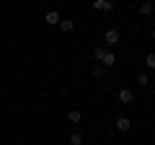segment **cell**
Wrapping results in <instances>:
<instances>
[{
  "label": "cell",
  "instance_id": "1",
  "mask_svg": "<svg viewBox=\"0 0 155 145\" xmlns=\"http://www.w3.org/2000/svg\"><path fill=\"white\" fill-rule=\"evenodd\" d=\"M119 29H106V34H104V39H106V44L109 47H114V44H119Z\"/></svg>",
  "mask_w": 155,
  "mask_h": 145
},
{
  "label": "cell",
  "instance_id": "2",
  "mask_svg": "<svg viewBox=\"0 0 155 145\" xmlns=\"http://www.w3.org/2000/svg\"><path fill=\"white\" fill-rule=\"evenodd\" d=\"M114 124H116V130H119V132H129V130H132V122H129L127 117H119Z\"/></svg>",
  "mask_w": 155,
  "mask_h": 145
},
{
  "label": "cell",
  "instance_id": "3",
  "mask_svg": "<svg viewBox=\"0 0 155 145\" xmlns=\"http://www.w3.org/2000/svg\"><path fill=\"white\" fill-rule=\"evenodd\" d=\"M93 8L96 11H111V8H114V3H111V0H93Z\"/></svg>",
  "mask_w": 155,
  "mask_h": 145
},
{
  "label": "cell",
  "instance_id": "4",
  "mask_svg": "<svg viewBox=\"0 0 155 145\" xmlns=\"http://www.w3.org/2000/svg\"><path fill=\"white\" fill-rule=\"evenodd\" d=\"M132 99H134V93L129 88H122L119 91V101H124V104H132Z\"/></svg>",
  "mask_w": 155,
  "mask_h": 145
},
{
  "label": "cell",
  "instance_id": "5",
  "mask_svg": "<svg viewBox=\"0 0 155 145\" xmlns=\"http://www.w3.org/2000/svg\"><path fill=\"white\" fill-rule=\"evenodd\" d=\"M83 143H85V137L80 132H72L70 137H67V145H83Z\"/></svg>",
  "mask_w": 155,
  "mask_h": 145
},
{
  "label": "cell",
  "instance_id": "6",
  "mask_svg": "<svg viewBox=\"0 0 155 145\" xmlns=\"http://www.w3.org/2000/svg\"><path fill=\"white\" fill-rule=\"evenodd\" d=\"M140 13H142V16H150V13H155V5L153 3H142V5H140Z\"/></svg>",
  "mask_w": 155,
  "mask_h": 145
},
{
  "label": "cell",
  "instance_id": "7",
  "mask_svg": "<svg viewBox=\"0 0 155 145\" xmlns=\"http://www.w3.org/2000/svg\"><path fill=\"white\" fill-rule=\"evenodd\" d=\"M101 62H104V65H109V67H111V65H116V55H114V52H106Z\"/></svg>",
  "mask_w": 155,
  "mask_h": 145
},
{
  "label": "cell",
  "instance_id": "8",
  "mask_svg": "<svg viewBox=\"0 0 155 145\" xmlns=\"http://www.w3.org/2000/svg\"><path fill=\"white\" fill-rule=\"evenodd\" d=\"M47 23H52V26L60 23V13H57V11H49V13H47Z\"/></svg>",
  "mask_w": 155,
  "mask_h": 145
},
{
  "label": "cell",
  "instance_id": "9",
  "mask_svg": "<svg viewBox=\"0 0 155 145\" xmlns=\"http://www.w3.org/2000/svg\"><path fill=\"white\" fill-rule=\"evenodd\" d=\"M60 29H62V31H72V29H75V23H72L70 18H65V21H60Z\"/></svg>",
  "mask_w": 155,
  "mask_h": 145
},
{
  "label": "cell",
  "instance_id": "10",
  "mask_svg": "<svg viewBox=\"0 0 155 145\" xmlns=\"http://www.w3.org/2000/svg\"><path fill=\"white\" fill-rule=\"evenodd\" d=\"M91 75H93L96 80H101V78H104V67H101V65H96L93 70H91Z\"/></svg>",
  "mask_w": 155,
  "mask_h": 145
},
{
  "label": "cell",
  "instance_id": "11",
  "mask_svg": "<svg viewBox=\"0 0 155 145\" xmlns=\"http://www.w3.org/2000/svg\"><path fill=\"white\" fill-rule=\"evenodd\" d=\"M145 65H147L150 70H155V52H150V55L145 57Z\"/></svg>",
  "mask_w": 155,
  "mask_h": 145
},
{
  "label": "cell",
  "instance_id": "12",
  "mask_svg": "<svg viewBox=\"0 0 155 145\" xmlns=\"http://www.w3.org/2000/svg\"><path fill=\"white\" fill-rule=\"evenodd\" d=\"M104 55H106V47H96V49H93V57H96V60H104Z\"/></svg>",
  "mask_w": 155,
  "mask_h": 145
},
{
  "label": "cell",
  "instance_id": "13",
  "mask_svg": "<svg viewBox=\"0 0 155 145\" xmlns=\"http://www.w3.org/2000/svg\"><path fill=\"white\" fill-rule=\"evenodd\" d=\"M67 119H70L72 124H78L80 122V112H67Z\"/></svg>",
  "mask_w": 155,
  "mask_h": 145
},
{
  "label": "cell",
  "instance_id": "14",
  "mask_svg": "<svg viewBox=\"0 0 155 145\" xmlns=\"http://www.w3.org/2000/svg\"><path fill=\"white\" fill-rule=\"evenodd\" d=\"M137 83H140V86H147V83H150L147 72H140V75H137Z\"/></svg>",
  "mask_w": 155,
  "mask_h": 145
},
{
  "label": "cell",
  "instance_id": "15",
  "mask_svg": "<svg viewBox=\"0 0 155 145\" xmlns=\"http://www.w3.org/2000/svg\"><path fill=\"white\" fill-rule=\"evenodd\" d=\"M153 39H155V29H153Z\"/></svg>",
  "mask_w": 155,
  "mask_h": 145
}]
</instances>
